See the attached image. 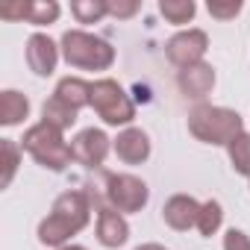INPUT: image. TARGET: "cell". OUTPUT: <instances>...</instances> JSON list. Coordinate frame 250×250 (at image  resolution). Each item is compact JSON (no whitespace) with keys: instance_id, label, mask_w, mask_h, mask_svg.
I'll return each mask as SVG.
<instances>
[{"instance_id":"1","label":"cell","mask_w":250,"mask_h":250,"mask_svg":"<svg viewBox=\"0 0 250 250\" xmlns=\"http://www.w3.org/2000/svg\"><path fill=\"white\" fill-rule=\"evenodd\" d=\"M91 209H94V203H91V197L85 191H80V188L62 191L53 200L50 215L39 224V241L44 247H56V250L71 244V238L88 227Z\"/></svg>"},{"instance_id":"2","label":"cell","mask_w":250,"mask_h":250,"mask_svg":"<svg viewBox=\"0 0 250 250\" xmlns=\"http://www.w3.org/2000/svg\"><path fill=\"white\" fill-rule=\"evenodd\" d=\"M188 133L212 147H227L238 133H244V121L229 106L197 103L188 109Z\"/></svg>"},{"instance_id":"3","label":"cell","mask_w":250,"mask_h":250,"mask_svg":"<svg viewBox=\"0 0 250 250\" xmlns=\"http://www.w3.org/2000/svg\"><path fill=\"white\" fill-rule=\"evenodd\" d=\"M62 59L77 71H109L115 65V47L85 30H65L59 39Z\"/></svg>"},{"instance_id":"4","label":"cell","mask_w":250,"mask_h":250,"mask_svg":"<svg viewBox=\"0 0 250 250\" xmlns=\"http://www.w3.org/2000/svg\"><path fill=\"white\" fill-rule=\"evenodd\" d=\"M21 147L36 159V165H42V168H47L53 174H62L74 162L71 142H65V133L50 127V124H44V121L33 124V127L24 133Z\"/></svg>"},{"instance_id":"5","label":"cell","mask_w":250,"mask_h":250,"mask_svg":"<svg viewBox=\"0 0 250 250\" xmlns=\"http://www.w3.org/2000/svg\"><path fill=\"white\" fill-rule=\"evenodd\" d=\"M91 109L106 127H133L136 121V103L124 91V85L112 77H100L91 83Z\"/></svg>"},{"instance_id":"6","label":"cell","mask_w":250,"mask_h":250,"mask_svg":"<svg viewBox=\"0 0 250 250\" xmlns=\"http://www.w3.org/2000/svg\"><path fill=\"white\" fill-rule=\"evenodd\" d=\"M103 200H106V206H112L121 215H136L147 206L150 188L136 174H106Z\"/></svg>"},{"instance_id":"7","label":"cell","mask_w":250,"mask_h":250,"mask_svg":"<svg viewBox=\"0 0 250 250\" xmlns=\"http://www.w3.org/2000/svg\"><path fill=\"white\" fill-rule=\"evenodd\" d=\"M209 50V36L206 30H197V27H188V30H180L174 33L168 42H165V56L174 68H191L197 62H203Z\"/></svg>"},{"instance_id":"8","label":"cell","mask_w":250,"mask_h":250,"mask_svg":"<svg viewBox=\"0 0 250 250\" xmlns=\"http://www.w3.org/2000/svg\"><path fill=\"white\" fill-rule=\"evenodd\" d=\"M109 150H112V139L100 127H85V130H80L71 139V156H74V162H80L85 168H94V171L106 162Z\"/></svg>"},{"instance_id":"9","label":"cell","mask_w":250,"mask_h":250,"mask_svg":"<svg viewBox=\"0 0 250 250\" xmlns=\"http://www.w3.org/2000/svg\"><path fill=\"white\" fill-rule=\"evenodd\" d=\"M24 56H27V65L36 77H50L59 65V56H62V47L47 36V33H33L27 39V47H24Z\"/></svg>"},{"instance_id":"10","label":"cell","mask_w":250,"mask_h":250,"mask_svg":"<svg viewBox=\"0 0 250 250\" xmlns=\"http://www.w3.org/2000/svg\"><path fill=\"white\" fill-rule=\"evenodd\" d=\"M215 68L203 59V62H197V65H191V68H183V71H177V88H180V94L186 97V100H197V103H203L209 94H212V88H215Z\"/></svg>"},{"instance_id":"11","label":"cell","mask_w":250,"mask_h":250,"mask_svg":"<svg viewBox=\"0 0 250 250\" xmlns=\"http://www.w3.org/2000/svg\"><path fill=\"white\" fill-rule=\"evenodd\" d=\"M112 150L124 165H145L150 159V136L142 127H127L112 139Z\"/></svg>"},{"instance_id":"12","label":"cell","mask_w":250,"mask_h":250,"mask_svg":"<svg viewBox=\"0 0 250 250\" xmlns=\"http://www.w3.org/2000/svg\"><path fill=\"white\" fill-rule=\"evenodd\" d=\"M94 235L100 241V247L106 250H118L130 241V224H127V215L115 212L112 206H100L97 209V227H94Z\"/></svg>"},{"instance_id":"13","label":"cell","mask_w":250,"mask_h":250,"mask_svg":"<svg viewBox=\"0 0 250 250\" xmlns=\"http://www.w3.org/2000/svg\"><path fill=\"white\" fill-rule=\"evenodd\" d=\"M197 215H200V203L191 194H171L162 206V221L177 229V232H188L197 227Z\"/></svg>"},{"instance_id":"14","label":"cell","mask_w":250,"mask_h":250,"mask_svg":"<svg viewBox=\"0 0 250 250\" xmlns=\"http://www.w3.org/2000/svg\"><path fill=\"white\" fill-rule=\"evenodd\" d=\"M53 97H59L62 103H68L71 109L80 112V109L91 106V83L83 80V77H62V80L56 83Z\"/></svg>"},{"instance_id":"15","label":"cell","mask_w":250,"mask_h":250,"mask_svg":"<svg viewBox=\"0 0 250 250\" xmlns=\"http://www.w3.org/2000/svg\"><path fill=\"white\" fill-rule=\"evenodd\" d=\"M24 118H30V97L15 88H3L0 91V124L18 127V124H24Z\"/></svg>"},{"instance_id":"16","label":"cell","mask_w":250,"mask_h":250,"mask_svg":"<svg viewBox=\"0 0 250 250\" xmlns=\"http://www.w3.org/2000/svg\"><path fill=\"white\" fill-rule=\"evenodd\" d=\"M77 109H71L68 103H62L59 97H47L44 100V106H42V121L44 124H50V127H56V130H71L74 124H77Z\"/></svg>"},{"instance_id":"17","label":"cell","mask_w":250,"mask_h":250,"mask_svg":"<svg viewBox=\"0 0 250 250\" xmlns=\"http://www.w3.org/2000/svg\"><path fill=\"white\" fill-rule=\"evenodd\" d=\"M62 15V6L56 0H27L24 3V21L33 27H50Z\"/></svg>"},{"instance_id":"18","label":"cell","mask_w":250,"mask_h":250,"mask_svg":"<svg viewBox=\"0 0 250 250\" xmlns=\"http://www.w3.org/2000/svg\"><path fill=\"white\" fill-rule=\"evenodd\" d=\"M227 156H229L232 171L250 180V133H247V130L238 133V136L227 145Z\"/></svg>"},{"instance_id":"19","label":"cell","mask_w":250,"mask_h":250,"mask_svg":"<svg viewBox=\"0 0 250 250\" xmlns=\"http://www.w3.org/2000/svg\"><path fill=\"white\" fill-rule=\"evenodd\" d=\"M159 15L168 21V24H188L194 15H197V3L194 0H159Z\"/></svg>"},{"instance_id":"20","label":"cell","mask_w":250,"mask_h":250,"mask_svg":"<svg viewBox=\"0 0 250 250\" xmlns=\"http://www.w3.org/2000/svg\"><path fill=\"white\" fill-rule=\"evenodd\" d=\"M221 224H224V206L218 203V200H206V203H200V215H197V232L200 235H206V238H212L218 229H221Z\"/></svg>"},{"instance_id":"21","label":"cell","mask_w":250,"mask_h":250,"mask_svg":"<svg viewBox=\"0 0 250 250\" xmlns=\"http://www.w3.org/2000/svg\"><path fill=\"white\" fill-rule=\"evenodd\" d=\"M0 150H3V174H0V188H9L15 174H18V165H21V153L24 147L12 139H3L0 142Z\"/></svg>"},{"instance_id":"22","label":"cell","mask_w":250,"mask_h":250,"mask_svg":"<svg viewBox=\"0 0 250 250\" xmlns=\"http://www.w3.org/2000/svg\"><path fill=\"white\" fill-rule=\"evenodd\" d=\"M71 15L77 18V24H100L109 15V9H106V0H74Z\"/></svg>"},{"instance_id":"23","label":"cell","mask_w":250,"mask_h":250,"mask_svg":"<svg viewBox=\"0 0 250 250\" xmlns=\"http://www.w3.org/2000/svg\"><path fill=\"white\" fill-rule=\"evenodd\" d=\"M241 9H244L241 0H209V3H206V12L215 21H232Z\"/></svg>"},{"instance_id":"24","label":"cell","mask_w":250,"mask_h":250,"mask_svg":"<svg viewBox=\"0 0 250 250\" xmlns=\"http://www.w3.org/2000/svg\"><path fill=\"white\" fill-rule=\"evenodd\" d=\"M106 9H109V18L127 21V18H133L142 6H139V0H106Z\"/></svg>"},{"instance_id":"25","label":"cell","mask_w":250,"mask_h":250,"mask_svg":"<svg viewBox=\"0 0 250 250\" xmlns=\"http://www.w3.org/2000/svg\"><path fill=\"white\" fill-rule=\"evenodd\" d=\"M224 250H250V235L244 229H235L229 227L224 232Z\"/></svg>"},{"instance_id":"26","label":"cell","mask_w":250,"mask_h":250,"mask_svg":"<svg viewBox=\"0 0 250 250\" xmlns=\"http://www.w3.org/2000/svg\"><path fill=\"white\" fill-rule=\"evenodd\" d=\"M136 250H165L162 244H156V241H147V244H139Z\"/></svg>"},{"instance_id":"27","label":"cell","mask_w":250,"mask_h":250,"mask_svg":"<svg viewBox=\"0 0 250 250\" xmlns=\"http://www.w3.org/2000/svg\"><path fill=\"white\" fill-rule=\"evenodd\" d=\"M59 250H88V247H83V244H65V247H59Z\"/></svg>"}]
</instances>
